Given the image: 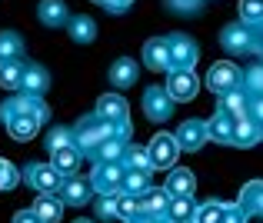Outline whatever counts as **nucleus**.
Returning a JSON list of instances; mask_svg holds the SVG:
<instances>
[{
  "label": "nucleus",
  "mask_w": 263,
  "mask_h": 223,
  "mask_svg": "<svg viewBox=\"0 0 263 223\" xmlns=\"http://www.w3.org/2000/svg\"><path fill=\"white\" fill-rule=\"evenodd\" d=\"M44 117H47V107L40 100H33V97H13L4 107V120H7V130H10L13 140H30L40 130Z\"/></svg>",
  "instance_id": "obj_1"
},
{
  "label": "nucleus",
  "mask_w": 263,
  "mask_h": 223,
  "mask_svg": "<svg viewBox=\"0 0 263 223\" xmlns=\"http://www.w3.org/2000/svg\"><path fill=\"white\" fill-rule=\"evenodd\" d=\"M103 140H114V123H107L103 117H97V114L84 117V120L73 127V147H77L80 153H84V150L93 153Z\"/></svg>",
  "instance_id": "obj_2"
},
{
  "label": "nucleus",
  "mask_w": 263,
  "mask_h": 223,
  "mask_svg": "<svg viewBox=\"0 0 263 223\" xmlns=\"http://www.w3.org/2000/svg\"><path fill=\"white\" fill-rule=\"evenodd\" d=\"M257 40H260V33L253 27L240 24V20L223 27V33H220V44H223L227 53H257Z\"/></svg>",
  "instance_id": "obj_3"
},
{
  "label": "nucleus",
  "mask_w": 263,
  "mask_h": 223,
  "mask_svg": "<svg viewBox=\"0 0 263 223\" xmlns=\"http://www.w3.org/2000/svg\"><path fill=\"white\" fill-rule=\"evenodd\" d=\"M206 87L213 90L217 97H227L230 90H240L243 87V73H240L237 64H213L210 70H206Z\"/></svg>",
  "instance_id": "obj_4"
},
{
  "label": "nucleus",
  "mask_w": 263,
  "mask_h": 223,
  "mask_svg": "<svg viewBox=\"0 0 263 223\" xmlns=\"http://www.w3.org/2000/svg\"><path fill=\"white\" fill-rule=\"evenodd\" d=\"M170 70H193V64H197L200 57V47L193 37H186V33H170Z\"/></svg>",
  "instance_id": "obj_5"
},
{
  "label": "nucleus",
  "mask_w": 263,
  "mask_h": 223,
  "mask_svg": "<svg viewBox=\"0 0 263 223\" xmlns=\"http://www.w3.org/2000/svg\"><path fill=\"white\" fill-rule=\"evenodd\" d=\"M147 153H150V166H154V170H170V166L177 163L180 143H177L174 134H157L154 140H150Z\"/></svg>",
  "instance_id": "obj_6"
},
{
  "label": "nucleus",
  "mask_w": 263,
  "mask_h": 223,
  "mask_svg": "<svg viewBox=\"0 0 263 223\" xmlns=\"http://www.w3.org/2000/svg\"><path fill=\"white\" fill-rule=\"evenodd\" d=\"M163 90L170 94V100H174V103H186V100H193V97H197L200 77L193 73V70H170L167 87H163Z\"/></svg>",
  "instance_id": "obj_7"
},
{
  "label": "nucleus",
  "mask_w": 263,
  "mask_h": 223,
  "mask_svg": "<svg viewBox=\"0 0 263 223\" xmlns=\"http://www.w3.org/2000/svg\"><path fill=\"white\" fill-rule=\"evenodd\" d=\"M64 173L53 170L50 163H30L27 166V183L33 187V190L40 193H60V187H64Z\"/></svg>",
  "instance_id": "obj_8"
},
{
  "label": "nucleus",
  "mask_w": 263,
  "mask_h": 223,
  "mask_svg": "<svg viewBox=\"0 0 263 223\" xmlns=\"http://www.w3.org/2000/svg\"><path fill=\"white\" fill-rule=\"evenodd\" d=\"M123 173H127V170H123L120 163H97V170L90 173L87 180H90V187L103 197V193H120Z\"/></svg>",
  "instance_id": "obj_9"
},
{
  "label": "nucleus",
  "mask_w": 263,
  "mask_h": 223,
  "mask_svg": "<svg viewBox=\"0 0 263 223\" xmlns=\"http://www.w3.org/2000/svg\"><path fill=\"white\" fill-rule=\"evenodd\" d=\"M177 143H180V150H186V153H197L200 147H203L210 137H206V123L203 120H183L177 127Z\"/></svg>",
  "instance_id": "obj_10"
},
{
  "label": "nucleus",
  "mask_w": 263,
  "mask_h": 223,
  "mask_svg": "<svg viewBox=\"0 0 263 223\" xmlns=\"http://www.w3.org/2000/svg\"><path fill=\"white\" fill-rule=\"evenodd\" d=\"M143 114H147V120H167L170 114H174V100H170L167 90L160 87H150L147 94H143Z\"/></svg>",
  "instance_id": "obj_11"
},
{
  "label": "nucleus",
  "mask_w": 263,
  "mask_h": 223,
  "mask_svg": "<svg viewBox=\"0 0 263 223\" xmlns=\"http://www.w3.org/2000/svg\"><path fill=\"white\" fill-rule=\"evenodd\" d=\"M47 87H50V73H47L40 64H24V80H20V90H24V97H33V100H40V97L47 94Z\"/></svg>",
  "instance_id": "obj_12"
},
{
  "label": "nucleus",
  "mask_w": 263,
  "mask_h": 223,
  "mask_svg": "<svg viewBox=\"0 0 263 223\" xmlns=\"http://www.w3.org/2000/svg\"><path fill=\"white\" fill-rule=\"evenodd\" d=\"M143 64L150 67V70H167L170 73V40L167 37H154L143 44Z\"/></svg>",
  "instance_id": "obj_13"
},
{
  "label": "nucleus",
  "mask_w": 263,
  "mask_h": 223,
  "mask_svg": "<svg viewBox=\"0 0 263 223\" xmlns=\"http://www.w3.org/2000/svg\"><path fill=\"white\" fill-rule=\"evenodd\" d=\"M57 197L70 207H84V203L93 200V187H90V180H84V177H67Z\"/></svg>",
  "instance_id": "obj_14"
},
{
  "label": "nucleus",
  "mask_w": 263,
  "mask_h": 223,
  "mask_svg": "<svg viewBox=\"0 0 263 223\" xmlns=\"http://www.w3.org/2000/svg\"><path fill=\"white\" fill-rule=\"evenodd\" d=\"M97 117H103L107 123H127V100L120 94H103L97 100Z\"/></svg>",
  "instance_id": "obj_15"
},
{
  "label": "nucleus",
  "mask_w": 263,
  "mask_h": 223,
  "mask_svg": "<svg viewBox=\"0 0 263 223\" xmlns=\"http://www.w3.org/2000/svg\"><path fill=\"white\" fill-rule=\"evenodd\" d=\"M260 140H263V130L250 114L233 120V147H253V143H260Z\"/></svg>",
  "instance_id": "obj_16"
},
{
  "label": "nucleus",
  "mask_w": 263,
  "mask_h": 223,
  "mask_svg": "<svg viewBox=\"0 0 263 223\" xmlns=\"http://www.w3.org/2000/svg\"><path fill=\"white\" fill-rule=\"evenodd\" d=\"M240 210L247 217H263V180H250V183L240 190Z\"/></svg>",
  "instance_id": "obj_17"
},
{
  "label": "nucleus",
  "mask_w": 263,
  "mask_h": 223,
  "mask_svg": "<svg viewBox=\"0 0 263 223\" xmlns=\"http://www.w3.org/2000/svg\"><path fill=\"white\" fill-rule=\"evenodd\" d=\"M37 17H40V24H44V27H64V24H70V13H67L64 0H40Z\"/></svg>",
  "instance_id": "obj_18"
},
{
  "label": "nucleus",
  "mask_w": 263,
  "mask_h": 223,
  "mask_svg": "<svg viewBox=\"0 0 263 223\" xmlns=\"http://www.w3.org/2000/svg\"><path fill=\"white\" fill-rule=\"evenodd\" d=\"M137 77H140V67H137L130 57H120L114 67H110V83H114L117 90L134 87V83H137Z\"/></svg>",
  "instance_id": "obj_19"
},
{
  "label": "nucleus",
  "mask_w": 263,
  "mask_h": 223,
  "mask_svg": "<svg viewBox=\"0 0 263 223\" xmlns=\"http://www.w3.org/2000/svg\"><path fill=\"white\" fill-rule=\"evenodd\" d=\"M33 213L44 223H60V217H64V200L57 193H40L37 203H33Z\"/></svg>",
  "instance_id": "obj_20"
},
{
  "label": "nucleus",
  "mask_w": 263,
  "mask_h": 223,
  "mask_svg": "<svg viewBox=\"0 0 263 223\" xmlns=\"http://www.w3.org/2000/svg\"><path fill=\"white\" fill-rule=\"evenodd\" d=\"M167 207H170V193L167 190L150 187V190L140 197V213H147V217H167Z\"/></svg>",
  "instance_id": "obj_21"
},
{
  "label": "nucleus",
  "mask_w": 263,
  "mask_h": 223,
  "mask_svg": "<svg viewBox=\"0 0 263 223\" xmlns=\"http://www.w3.org/2000/svg\"><path fill=\"white\" fill-rule=\"evenodd\" d=\"M163 190H167L170 197H193V190H197V177H193L190 170H170Z\"/></svg>",
  "instance_id": "obj_22"
},
{
  "label": "nucleus",
  "mask_w": 263,
  "mask_h": 223,
  "mask_svg": "<svg viewBox=\"0 0 263 223\" xmlns=\"http://www.w3.org/2000/svg\"><path fill=\"white\" fill-rule=\"evenodd\" d=\"M206 137H213L217 143H227V147H233V120L227 114H213L210 120H206Z\"/></svg>",
  "instance_id": "obj_23"
},
{
  "label": "nucleus",
  "mask_w": 263,
  "mask_h": 223,
  "mask_svg": "<svg viewBox=\"0 0 263 223\" xmlns=\"http://www.w3.org/2000/svg\"><path fill=\"white\" fill-rule=\"evenodd\" d=\"M247 110H250V97H247L243 90H230L227 97H220V114H227L230 120L247 117Z\"/></svg>",
  "instance_id": "obj_24"
},
{
  "label": "nucleus",
  "mask_w": 263,
  "mask_h": 223,
  "mask_svg": "<svg viewBox=\"0 0 263 223\" xmlns=\"http://www.w3.org/2000/svg\"><path fill=\"white\" fill-rule=\"evenodd\" d=\"M50 166L60 170L64 177H73L80 170V150L77 147H64V150H53L50 153Z\"/></svg>",
  "instance_id": "obj_25"
},
{
  "label": "nucleus",
  "mask_w": 263,
  "mask_h": 223,
  "mask_svg": "<svg viewBox=\"0 0 263 223\" xmlns=\"http://www.w3.org/2000/svg\"><path fill=\"white\" fill-rule=\"evenodd\" d=\"M193 213H197V203H193V197H170L167 217L174 220V223H193Z\"/></svg>",
  "instance_id": "obj_26"
},
{
  "label": "nucleus",
  "mask_w": 263,
  "mask_h": 223,
  "mask_svg": "<svg viewBox=\"0 0 263 223\" xmlns=\"http://www.w3.org/2000/svg\"><path fill=\"white\" fill-rule=\"evenodd\" d=\"M123 193H130V197H143V193L150 190V173L147 170H127L123 173Z\"/></svg>",
  "instance_id": "obj_27"
},
{
  "label": "nucleus",
  "mask_w": 263,
  "mask_h": 223,
  "mask_svg": "<svg viewBox=\"0 0 263 223\" xmlns=\"http://www.w3.org/2000/svg\"><path fill=\"white\" fill-rule=\"evenodd\" d=\"M97 163H120L123 157H127V143L123 140H103L100 147L93 150Z\"/></svg>",
  "instance_id": "obj_28"
},
{
  "label": "nucleus",
  "mask_w": 263,
  "mask_h": 223,
  "mask_svg": "<svg viewBox=\"0 0 263 223\" xmlns=\"http://www.w3.org/2000/svg\"><path fill=\"white\" fill-rule=\"evenodd\" d=\"M227 207H230V203H220V200L200 203V207H197V213H193V223H223Z\"/></svg>",
  "instance_id": "obj_29"
},
{
  "label": "nucleus",
  "mask_w": 263,
  "mask_h": 223,
  "mask_svg": "<svg viewBox=\"0 0 263 223\" xmlns=\"http://www.w3.org/2000/svg\"><path fill=\"white\" fill-rule=\"evenodd\" d=\"M70 37L77 40V44H93V37H97V24L90 17H70Z\"/></svg>",
  "instance_id": "obj_30"
},
{
  "label": "nucleus",
  "mask_w": 263,
  "mask_h": 223,
  "mask_svg": "<svg viewBox=\"0 0 263 223\" xmlns=\"http://www.w3.org/2000/svg\"><path fill=\"white\" fill-rule=\"evenodd\" d=\"M20 80H24V64L20 60L0 64V87L4 90H20Z\"/></svg>",
  "instance_id": "obj_31"
},
{
  "label": "nucleus",
  "mask_w": 263,
  "mask_h": 223,
  "mask_svg": "<svg viewBox=\"0 0 263 223\" xmlns=\"http://www.w3.org/2000/svg\"><path fill=\"white\" fill-rule=\"evenodd\" d=\"M24 57V40L17 37V33H0V64H7V60H20Z\"/></svg>",
  "instance_id": "obj_32"
},
{
  "label": "nucleus",
  "mask_w": 263,
  "mask_h": 223,
  "mask_svg": "<svg viewBox=\"0 0 263 223\" xmlns=\"http://www.w3.org/2000/svg\"><path fill=\"white\" fill-rule=\"evenodd\" d=\"M134 217H140V197H130V193H117V220L130 223Z\"/></svg>",
  "instance_id": "obj_33"
},
{
  "label": "nucleus",
  "mask_w": 263,
  "mask_h": 223,
  "mask_svg": "<svg viewBox=\"0 0 263 223\" xmlns=\"http://www.w3.org/2000/svg\"><path fill=\"white\" fill-rule=\"evenodd\" d=\"M240 24H247V27H257L263 24V0H240Z\"/></svg>",
  "instance_id": "obj_34"
},
{
  "label": "nucleus",
  "mask_w": 263,
  "mask_h": 223,
  "mask_svg": "<svg viewBox=\"0 0 263 223\" xmlns=\"http://www.w3.org/2000/svg\"><path fill=\"white\" fill-rule=\"evenodd\" d=\"M64 147H73V130L70 127H53L47 134V150H64Z\"/></svg>",
  "instance_id": "obj_35"
},
{
  "label": "nucleus",
  "mask_w": 263,
  "mask_h": 223,
  "mask_svg": "<svg viewBox=\"0 0 263 223\" xmlns=\"http://www.w3.org/2000/svg\"><path fill=\"white\" fill-rule=\"evenodd\" d=\"M243 94H247V97L263 94V64H253L250 70L243 73Z\"/></svg>",
  "instance_id": "obj_36"
},
{
  "label": "nucleus",
  "mask_w": 263,
  "mask_h": 223,
  "mask_svg": "<svg viewBox=\"0 0 263 223\" xmlns=\"http://www.w3.org/2000/svg\"><path fill=\"white\" fill-rule=\"evenodd\" d=\"M127 170H154V166H150V153L147 150H140V147H127Z\"/></svg>",
  "instance_id": "obj_37"
},
{
  "label": "nucleus",
  "mask_w": 263,
  "mask_h": 223,
  "mask_svg": "<svg viewBox=\"0 0 263 223\" xmlns=\"http://www.w3.org/2000/svg\"><path fill=\"white\" fill-rule=\"evenodd\" d=\"M20 183V177H17V170H13L7 160H0V190H13V187Z\"/></svg>",
  "instance_id": "obj_38"
},
{
  "label": "nucleus",
  "mask_w": 263,
  "mask_h": 223,
  "mask_svg": "<svg viewBox=\"0 0 263 223\" xmlns=\"http://www.w3.org/2000/svg\"><path fill=\"white\" fill-rule=\"evenodd\" d=\"M97 213L100 217H117V193H103L97 200Z\"/></svg>",
  "instance_id": "obj_39"
},
{
  "label": "nucleus",
  "mask_w": 263,
  "mask_h": 223,
  "mask_svg": "<svg viewBox=\"0 0 263 223\" xmlns=\"http://www.w3.org/2000/svg\"><path fill=\"white\" fill-rule=\"evenodd\" d=\"M174 13H200V0H167Z\"/></svg>",
  "instance_id": "obj_40"
},
{
  "label": "nucleus",
  "mask_w": 263,
  "mask_h": 223,
  "mask_svg": "<svg viewBox=\"0 0 263 223\" xmlns=\"http://www.w3.org/2000/svg\"><path fill=\"white\" fill-rule=\"evenodd\" d=\"M247 114L253 117V120L260 123V130H263V94H257V97H250V110Z\"/></svg>",
  "instance_id": "obj_41"
},
{
  "label": "nucleus",
  "mask_w": 263,
  "mask_h": 223,
  "mask_svg": "<svg viewBox=\"0 0 263 223\" xmlns=\"http://www.w3.org/2000/svg\"><path fill=\"white\" fill-rule=\"evenodd\" d=\"M223 223H247V213L240 210L237 203H230V207H227V217H223Z\"/></svg>",
  "instance_id": "obj_42"
},
{
  "label": "nucleus",
  "mask_w": 263,
  "mask_h": 223,
  "mask_svg": "<svg viewBox=\"0 0 263 223\" xmlns=\"http://www.w3.org/2000/svg\"><path fill=\"white\" fill-rule=\"evenodd\" d=\"M13 223H44V220H40L33 210H17L13 213Z\"/></svg>",
  "instance_id": "obj_43"
},
{
  "label": "nucleus",
  "mask_w": 263,
  "mask_h": 223,
  "mask_svg": "<svg viewBox=\"0 0 263 223\" xmlns=\"http://www.w3.org/2000/svg\"><path fill=\"white\" fill-rule=\"evenodd\" d=\"M130 4H134V0H107V7H114L117 13H120V10H127Z\"/></svg>",
  "instance_id": "obj_44"
},
{
  "label": "nucleus",
  "mask_w": 263,
  "mask_h": 223,
  "mask_svg": "<svg viewBox=\"0 0 263 223\" xmlns=\"http://www.w3.org/2000/svg\"><path fill=\"white\" fill-rule=\"evenodd\" d=\"M130 223H160V217H147V213H140V217H134Z\"/></svg>",
  "instance_id": "obj_45"
},
{
  "label": "nucleus",
  "mask_w": 263,
  "mask_h": 223,
  "mask_svg": "<svg viewBox=\"0 0 263 223\" xmlns=\"http://www.w3.org/2000/svg\"><path fill=\"white\" fill-rule=\"evenodd\" d=\"M257 53L263 57V33H260V40H257Z\"/></svg>",
  "instance_id": "obj_46"
},
{
  "label": "nucleus",
  "mask_w": 263,
  "mask_h": 223,
  "mask_svg": "<svg viewBox=\"0 0 263 223\" xmlns=\"http://www.w3.org/2000/svg\"><path fill=\"white\" fill-rule=\"evenodd\" d=\"M90 4H100V7H107V0H90Z\"/></svg>",
  "instance_id": "obj_47"
},
{
  "label": "nucleus",
  "mask_w": 263,
  "mask_h": 223,
  "mask_svg": "<svg viewBox=\"0 0 263 223\" xmlns=\"http://www.w3.org/2000/svg\"><path fill=\"white\" fill-rule=\"evenodd\" d=\"M160 223H174V220H170V217H160Z\"/></svg>",
  "instance_id": "obj_48"
},
{
  "label": "nucleus",
  "mask_w": 263,
  "mask_h": 223,
  "mask_svg": "<svg viewBox=\"0 0 263 223\" xmlns=\"http://www.w3.org/2000/svg\"><path fill=\"white\" fill-rule=\"evenodd\" d=\"M73 223H93V220H73Z\"/></svg>",
  "instance_id": "obj_49"
}]
</instances>
